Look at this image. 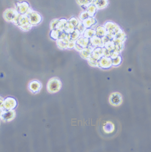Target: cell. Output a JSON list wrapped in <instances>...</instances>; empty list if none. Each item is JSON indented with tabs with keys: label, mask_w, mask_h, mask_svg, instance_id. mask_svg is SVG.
I'll return each instance as SVG.
<instances>
[{
	"label": "cell",
	"mask_w": 151,
	"mask_h": 152,
	"mask_svg": "<svg viewBox=\"0 0 151 152\" xmlns=\"http://www.w3.org/2000/svg\"><path fill=\"white\" fill-rule=\"evenodd\" d=\"M62 82L57 77L51 78L48 82L47 85V89L48 92L55 94L58 92L62 88Z\"/></svg>",
	"instance_id": "6da1fadb"
},
{
	"label": "cell",
	"mask_w": 151,
	"mask_h": 152,
	"mask_svg": "<svg viewBox=\"0 0 151 152\" xmlns=\"http://www.w3.org/2000/svg\"><path fill=\"white\" fill-rule=\"evenodd\" d=\"M123 101V99L122 95L118 92H115L112 93L110 95L109 98V102L111 105L115 106V107H118L119 106Z\"/></svg>",
	"instance_id": "7a4b0ae2"
},
{
	"label": "cell",
	"mask_w": 151,
	"mask_h": 152,
	"mask_svg": "<svg viewBox=\"0 0 151 152\" xmlns=\"http://www.w3.org/2000/svg\"><path fill=\"white\" fill-rule=\"evenodd\" d=\"M15 112L12 110H3L0 115V119L4 122H9L14 119L15 117Z\"/></svg>",
	"instance_id": "3957f363"
},
{
	"label": "cell",
	"mask_w": 151,
	"mask_h": 152,
	"mask_svg": "<svg viewBox=\"0 0 151 152\" xmlns=\"http://www.w3.org/2000/svg\"><path fill=\"white\" fill-rule=\"evenodd\" d=\"M17 103L15 99L7 98L3 100V110H12L17 107Z\"/></svg>",
	"instance_id": "277c9868"
},
{
	"label": "cell",
	"mask_w": 151,
	"mask_h": 152,
	"mask_svg": "<svg viewBox=\"0 0 151 152\" xmlns=\"http://www.w3.org/2000/svg\"><path fill=\"white\" fill-rule=\"evenodd\" d=\"M42 84L38 80H33L31 82L29 85V88L32 93L36 94L40 91L42 88Z\"/></svg>",
	"instance_id": "5b68a950"
},
{
	"label": "cell",
	"mask_w": 151,
	"mask_h": 152,
	"mask_svg": "<svg viewBox=\"0 0 151 152\" xmlns=\"http://www.w3.org/2000/svg\"><path fill=\"white\" fill-rule=\"evenodd\" d=\"M99 65L102 68H108L113 65L111 59L108 57H103L100 59Z\"/></svg>",
	"instance_id": "8992f818"
},
{
	"label": "cell",
	"mask_w": 151,
	"mask_h": 152,
	"mask_svg": "<svg viewBox=\"0 0 151 152\" xmlns=\"http://www.w3.org/2000/svg\"><path fill=\"white\" fill-rule=\"evenodd\" d=\"M108 0H94L93 4L97 7V9H103L108 5Z\"/></svg>",
	"instance_id": "52a82bcc"
},
{
	"label": "cell",
	"mask_w": 151,
	"mask_h": 152,
	"mask_svg": "<svg viewBox=\"0 0 151 152\" xmlns=\"http://www.w3.org/2000/svg\"><path fill=\"white\" fill-rule=\"evenodd\" d=\"M114 125L110 121H107L103 126V130L106 133H111L114 130Z\"/></svg>",
	"instance_id": "ba28073f"
},
{
	"label": "cell",
	"mask_w": 151,
	"mask_h": 152,
	"mask_svg": "<svg viewBox=\"0 0 151 152\" xmlns=\"http://www.w3.org/2000/svg\"><path fill=\"white\" fill-rule=\"evenodd\" d=\"M92 44L93 46L97 47H102L103 42L102 41V39L100 38L99 37L93 36L91 39Z\"/></svg>",
	"instance_id": "9c48e42d"
},
{
	"label": "cell",
	"mask_w": 151,
	"mask_h": 152,
	"mask_svg": "<svg viewBox=\"0 0 151 152\" xmlns=\"http://www.w3.org/2000/svg\"><path fill=\"white\" fill-rule=\"evenodd\" d=\"M97 22L96 20L93 17H89L84 21V25L85 27L89 28L92 26L93 25L96 24Z\"/></svg>",
	"instance_id": "30bf717a"
},
{
	"label": "cell",
	"mask_w": 151,
	"mask_h": 152,
	"mask_svg": "<svg viewBox=\"0 0 151 152\" xmlns=\"http://www.w3.org/2000/svg\"><path fill=\"white\" fill-rule=\"evenodd\" d=\"M97 7L93 4L90 5L87 8V12L89 14L90 17H93L97 11Z\"/></svg>",
	"instance_id": "8fae6325"
},
{
	"label": "cell",
	"mask_w": 151,
	"mask_h": 152,
	"mask_svg": "<svg viewBox=\"0 0 151 152\" xmlns=\"http://www.w3.org/2000/svg\"><path fill=\"white\" fill-rule=\"evenodd\" d=\"M96 32V35L97 37H103L104 36H106L107 34V31L105 27L102 26L98 27Z\"/></svg>",
	"instance_id": "7c38bea8"
},
{
	"label": "cell",
	"mask_w": 151,
	"mask_h": 152,
	"mask_svg": "<svg viewBox=\"0 0 151 152\" xmlns=\"http://www.w3.org/2000/svg\"><path fill=\"white\" fill-rule=\"evenodd\" d=\"M96 34V32L94 30L89 29H87L85 31V34H84V36H85V37H86L87 38H92Z\"/></svg>",
	"instance_id": "4fadbf2b"
},
{
	"label": "cell",
	"mask_w": 151,
	"mask_h": 152,
	"mask_svg": "<svg viewBox=\"0 0 151 152\" xmlns=\"http://www.w3.org/2000/svg\"><path fill=\"white\" fill-rule=\"evenodd\" d=\"M93 51V49H92L90 47L84 49L82 50V55L84 56V58H89L91 53Z\"/></svg>",
	"instance_id": "5bb4252c"
},
{
	"label": "cell",
	"mask_w": 151,
	"mask_h": 152,
	"mask_svg": "<svg viewBox=\"0 0 151 152\" xmlns=\"http://www.w3.org/2000/svg\"><path fill=\"white\" fill-rule=\"evenodd\" d=\"M122 61V58L120 56H118L117 57L113 59V60L112 61V64L114 65H118Z\"/></svg>",
	"instance_id": "9a60e30c"
},
{
	"label": "cell",
	"mask_w": 151,
	"mask_h": 152,
	"mask_svg": "<svg viewBox=\"0 0 151 152\" xmlns=\"http://www.w3.org/2000/svg\"><path fill=\"white\" fill-rule=\"evenodd\" d=\"M3 100H3L2 98H0V109L1 110H3Z\"/></svg>",
	"instance_id": "2e32d148"
}]
</instances>
